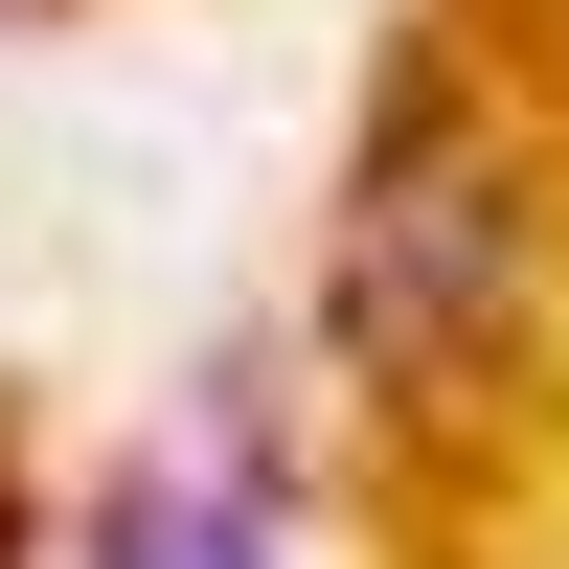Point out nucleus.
I'll return each instance as SVG.
<instances>
[{
	"label": "nucleus",
	"mask_w": 569,
	"mask_h": 569,
	"mask_svg": "<svg viewBox=\"0 0 569 569\" xmlns=\"http://www.w3.org/2000/svg\"><path fill=\"white\" fill-rule=\"evenodd\" d=\"M319 319H342V365H365L388 410H479L501 365H525V319H547V206H525V160H501V114L410 91V114L365 137L342 251H319Z\"/></svg>",
	"instance_id": "obj_1"
},
{
	"label": "nucleus",
	"mask_w": 569,
	"mask_h": 569,
	"mask_svg": "<svg viewBox=\"0 0 569 569\" xmlns=\"http://www.w3.org/2000/svg\"><path fill=\"white\" fill-rule=\"evenodd\" d=\"M91 569H273V525L228 479H114L91 501Z\"/></svg>",
	"instance_id": "obj_2"
},
{
	"label": "nucleus",
	"mask_w": 569,
	"mask_h": 569,
	"mask_svg": "<svg viewBox=\"0 0 569 569\" xmlns=\"http://www.w3.org/2000/svg\"><path fill=\"white\" fill-rule=\"evenodd\" d=\"M23 23H46V0H0V46H23Z\"/></svg>",
	"instance_id": "obj_3"
}]
</instances>
